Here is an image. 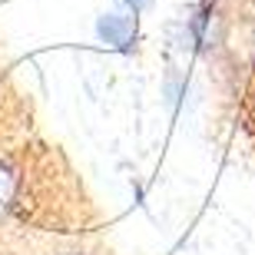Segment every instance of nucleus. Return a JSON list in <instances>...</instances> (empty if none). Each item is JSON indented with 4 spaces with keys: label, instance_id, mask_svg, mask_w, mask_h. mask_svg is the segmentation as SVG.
<instances>
[{
    "label": "nucleus",
    "instance_id": "obj_1",
    "mask_svg": "<svg viewBox=\"0 0 255 255\" xmlns=\"http://www.w3.org/2000/svg\"><path fill=\"white\" fill-rule=\"evenodd\" d=\"M96 33H100V40H103V43H110V47L129 50L132 37H136V20H132L129 13L110 10V13H103V17L96 20Z\"/></svg>",
    "mask_w": 255,
    "mask_h": 255
},
{
    "label": "nucleus",
    "instance_id": "obj_2",
    "mask_svg": "<svg viewBox=\"0 0 255 255\" xmlns=\"http://www.w3.org/2000/svg\"><path fill=\"white\" fill-rule=\"evenodd\" d=\"M126 3H129L132 10H142V7H146V3H149V0H126Z\"/></svg>",
    "mask_w": 255,
    "mask_h": 255
}]
</instances>
